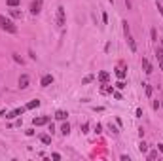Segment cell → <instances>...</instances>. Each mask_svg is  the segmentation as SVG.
<instances>
[{
	"label": "cell",
	"mask_w": 163,
	"mask_h": 161,
	"mask_svg": "<svg viewBox=\"0 0 163 161\" xmlns=\"http://www.w3.org/2000/svg\"><path fill=\"white\" fill-rule=\"evenodd\" d=\"M0 29H2V31H6V32H10V34H15V32H17V27H15V23H13L11 19L4 17V15H0Z\"/></svg>",
	"instance_id": "obj_1"
},
{
	"label": "cell",
	"mask_w": 163,
	"mask_h": 161,
	"mask_svg": "<svg viewBox=\"0 0 163 161\" xmlns=\"http://www.w3.org/2000/svg\"><path fill=\"white\" fill-rule=\"evenodd\" d=\"M42 4H44V2H42V0H32V2H31V13H32V15H38V13L42 11Z\"/></svg>",
	"instance_id": "obj_2"
},
{
	"label": "cell",
	"mask_w": 163,
	"mask_h": 161,
	"mask_svg": "<svg viewBox=\"0 0 163 161\" xmlns=\"http://www.w3.org/2000/svg\"><path fill=\"white\" fill-rule=\"evenodd\" d=\"M49 121H51V118H49V116H42V118H34V120H32V123L36 125V127L46 125V123H49Z\"/></svg>",
	"instance_id": "obj_3"
},
{
	"label": "cell",
	"mask_w": 163,
	"mask_h": 161,
	"mask_svg": "<svg viewBox=\"0 0 163 161\" xmlns=\"http://www.w3.org/2000/svg\"><path fill=\"white\" fill-rule=\"evenodd\" d=\"M57 25L59 27L65 25V8H63V6H59V8H57Z\"/></svg>",
	"instance_id": "obj_4"
},
{
	"label": "cell",
	"mask_w": 163,
	"mask_h": 161,
	"mask_svg": "<svg viewBox=\"0 0 163 161\" xmlns=\"http://www.w3.org/2000/svg\"><path fill=\"white\" fill-rule=\"evenodd\" d=\"M51 83H53V76H51V74H46L44 78L40 80V85H42V87H47V85H51Z\"/></svg>",
	"instance_id": "obj_5"
},
{
	"label": "cell",
	"mask_w": 163,
	"mask_h": 161,
	"mask_svg": "<svg viewBox=\"0 0 163 161\" xmlns=\"http://www.w3.org/2000/svg\"><path fill=\"white\" fill-rule=\"evenodd\" d=\"M125 38H127V44H129V50H131V51H137V44H135L131 32H125Z\"/></svg>",
	"instance_id": "obj_6"
},
{
	"label": "cell",
	"mask_w": 163,
	"mask_h": 161,
	"mask_svg": "<svg viewBox=\"0 0 163 161\" xmlns=\"http://www.w3.org/2000/svg\"><path fill=\"white\" fill-rule=\"evenodd\" d=\"M19 87H21V89H27V87H29V76H27V74H21V78H19Z\"/></svg>",
	"instance_id": "obj_7"
},
{
	"label": "cell",
	"mask_w": 163,
	"mask_h": 161,
	"mask_svg": "<svg viewBox=\"0 0 163 161\" xmlns=\"http://www.w3.org/2000/svg\"><path fill=\"white\" fill-rule=\"evenodd\" d=\"M25 110H27V108H15L13 112H10V114L6 116V118H8V120H13V118H17V116H21V114H23Z\"/></svg>",
	"instance_id": "obj_8"
},
{
	"label": "cell",
	"mask_w": 163,
	"mask_h": 161,
	"mask_svg": "<svg viewBox=\"0 0 163 161\" xmlns=\"http://www.w3.org/2000/svg\"><path fill=\"white\" fill-rule=\"evenodd\" d=\"M155 57H158V63H159V68L163 70V50H161V47H155Z\"/></svg>",
	"instance_id": "obj_9"
},
{
	"label": "cell",
	"mask_w": 163,
	"mask_h": 161,
	"mask_svg": "<svg viewBox=\"0 0 163 161\" xmlns=\"http://www.w3.org/2000/svg\"><path fill=\"white\" fill-rule=\"evenodd\" d=\"M68 118V112H65V110H57L55 112V120H61V121H65Z\"/></svg>",
	"instance_id": "obj_10"
},
{
	"label": "cell",
	"mask_w": 163,
	"mask_h": 161,
	"mask_svg": "<svg viewBox=\"0 0 163 161\" xmlns=\"http://www.w3.org/2000/svg\"><path fill=\"white\" fill-rule=\"evenodd\" d=\"M142 68H144L146 74H152L154 72V68H152V65H150V61H148V59H142Z\"/></svg>",
	"instance_id": "obj_11"
},
{
	"label": "cell",
	"mask_w": 163,
	"mask_h": 161,
	"mask_svg": "<svg viewBox=\"0 0 163 161\" xmlns=\"http://www.w3.org/2000/svg\"><path fill=\"white\" fill-rule=\"evenodd\" d=\"M10 15L13 19H21V17H23V13H21V10H17V8H11L10 10Z\"/></svg>",
	"instance_id": "obj_12"
},
{
	"label": "cell",
	"mask_w": 163,
	"mask_h": 161,
	"mask_svg": "<svg viewBox=\"0 0 163 161\" xmlns=\"http://www.w3.org/2000/svg\"><path fill=\"white\" fill-rule=\"evenodd\" d=\"M38 106H40V101H38V99H34V101H31L29 104H27L25 108H27V110H32V108H38Z\"/></svg>",
	"instance_id": "obj_13"
},
{
	"label": "cell",
	"mask_w": 163,
	"mask_h": 161,
	"mask_svg": "<svg viewBox=\"0 0 163 161\" xmlns=\"http://www.w3.org/2000/svg\"><path fill=\"white\" fill-rule=\"evenodd\" d=\"M61 133L67 137L68 133H70V125H68V123H63V125H61Z\"/></svg>",
	"instance_id": "obj_14"
},
{
	"label": "cell",
	"mask_w": 163,
	"mask_h": 161,
	"mask_svg": "<svg viewBox=\"0 0 163 161\" xmlns=\"http://www.w3.org/2000/svg\"><path fill=\"white\" fill-rule=\"evenodd\" d=\"M40 140L44 144H51V137H49V135H40Z\"/></svg>",
	"instance_id": "obj_15"
},
{
	"label": "cell",
	"mask_w": 163,
	"mask_h": 161,
	"mask_svg": "<svg viewBox=\"0 0 163 161\" xmlns=\"http://www.w3.org/2000/svg\"><path fill=\"white\" fill-rule=\"evenodd\" d=\"M108 78H110L108 72H101V74H99V80H101V82H108Z\"/></svg>",
	"instance_id": "obj_16"
},
{
	"label": "cell",
	"mask_w": 163,
	"mask_h": 161,
	"mask_svg": "<svg viewBox=\"0 0 163 161\" xmlns=\"http://www.w3.org/2000/svg\"><path fill=\"white\" fill-rule=\"evenodd\" d=\"M6 4H8L10 8H17V6H19V0H6Z\"/></svg>",
	"instance_id": "obj_17"
},
{
	"label": "cell",
	"mask_w": 163,
	"mask_h": 161,
	"mask_svg": "<svg viewBox=\"0 0 163 161\" xmlns=\"http://www.w3.org/2000/svg\"><path fill=\"white\" fill-rule=\"evenodd\" d=\"M116 76H118L119 80H123V78H125V70H123V68H118V70H116Z\"/></svg>",
	"instance_id": "obj_18"
},
{
	"label": "cell",
	"mask_w": 163,
	"mask_h": 161,
	"mask_svg": "<svg viewBox=\"0 0 163 161\" xmlns=\"http://www.w3.org/2000/svg\"><path fill=\"white\" fill-rule=\"evenodd\" d=\"M11 57H13V61H15V63H19V65H23V63H25V61L21 59V57H19L17 53H11Z\"/></svg>",
	"instance_id": "obj_19"
},
{
	"label": "cell",
	"mask_w": 163,
	"mask_h": 161,
	"mask_svg": "<svg viewBox=\"0 0 163 161\" xmlns=\"http://www.w3.org/2000/svg\"><path fill=\"white\" fill-rule=\"evenodd\" d=\"M142 85H144L146 95H148V97H152V85H148V83H142Z\"/></svg>",
	"instance_id": "obj_20"
},
{
	"label": "cell",
	"mask_w": 163,
	"mask_h": 161,
	"mask_svg": "<svg viewBox=\"0 0 163 161\" xmlns=\"http://www.w3.org/2000/svg\"><path fill=\"white\" fill-rule=\"evenodd\" d=\"M155 157H158V152H150V153H148V159H155Z\"/></svg>",
	"instance_id": "obj_21"
},
{
	"label": "cell",
	"mask_w": 163,
	"mask_h": 161,
	"mask_svg": "<svg viewBox=\"0 0 163 161\" xmlns=\"http://www.w3.org/2000/svg\"><path fill=\"white\" fill-rule=\"evenodd\" d=\"M139 150H140V152H142V153H144V152L148 150V146H146L144 142H140V146H139Z\"/></svg>",
	"instance_id": "obj_22"
},
{
	"label": "cell",
	"mask_w": 163,
	"mask_h": 161,
	"mask_svg": "<svg viewBox=\"0 0 163 161\" xmlns=\"http://www.w3.org/2000/svg\"><path fill=\"white\" fill-rule=\"evenodd\" d=\"M89 82H93V76H86V78H83V82H82V83H89Z\"/></svg>",
	"instance_id": "obj_23"
},
{
	"label": "cell",
	"mask_w": 163,
	"mask_h": 161,
	"mask_svg": "<svg viewBox=\"0 0 163 161\" xmlns=\"http://www.w3.org/2000/svg\"><path fill=\"white\" fill-rule=\"evenodd\" d=\"M116 87H118V89H123V87H125V83H123V82H122V80H119V82H118V83H116Z\"/></svg>",
	"instance_id": "obj_24"
},
{
	"label": "cell",
	"mask_w": 163,
	"mask_h": 161,
	"mask_svg": "<svg viewBox=\"0 0 163 161\" xmlns=\"http://www.w3.org/2000/svg\"><path fill=\"white\" fill-rule=\"evenodd\" d=\"M87 131H89V125L83 123V125H82V133H87Z\"/></svg>",
	"instance_id": "obj_25"
},
{
	"label": "cell",
	"mask_w": 163,
	"mask_h": 161,
	"mask_svg": "<svg viewBox=\"0 0 163 161\" xmlns=\"http://www.w3.org/2000/svg\"><path fill=\"white\" fill-rule=\"evenodd\" d=\"M150 34H152V40H154V42L158 40V34H155V29H152V32H150Z\"/></svg>",
	"instance_id": "obj_26"
},
{
	"label": "cell",
	"mask_w": 163,
	"mask_h": 161,
	"mask_svg": "<svg viewBox=\"0 0 163 161\" xmlns=\"http://www.w3.org/2000/svg\"><path fill=\"white\" fill-rule=\"evenodd\" d=\"M95 133H103V125H99V123H97V127H95Z\"/></svg>",
	"instance_id": "obj_27"
}]
</instances>
